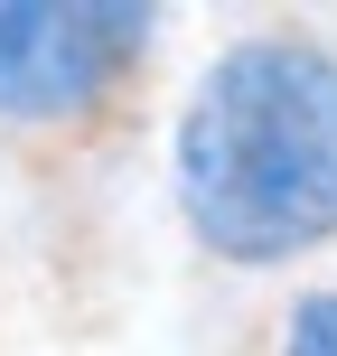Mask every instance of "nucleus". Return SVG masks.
Returning a JSON list of instances; mask_svg holds the SVG:
<instances>
[{"label":"nucleus","mask_w":337,"mask_h":356,"mask_svg":"<svg viewBox=\"0 0 337 356\" xmlns=\"http://www.w3.org/2000/svg\"><path fill=\"white\" fill-rule=\"evenodd\" d=\"M160 47V10L131 0H0V131H94Z\"/></svg>","instance_id":"nucleus-2"},{"label":"nucleus","mask_w":337,"mask_h":356,"mask_svg":"<svg viewBox=\"0 0 337 356\" xmlns=\"http://www.w3.org/2000/svg\"><path fill=\"white\" fill-rule=\"evenodd\" d=\"M169 197L225 272H281L337 244V47L319 29L272 19L197 66L169 122Z\"/></svg>","instance_id":"nucleus-1"},{"label":"nucleus","mask_w":337,"mask_h":356,"mask_svg":"<svg viewBox=\"0 0 337 356\" xmlns=\"http://www.w3.org/2000/svg\"><path fill=\"white\" fill-rule=\"evenodd\" d=\"M263 356H337V282H309L272 309L263 328Z\"/></svg>","instance_id":"nucleus-3"}]
</instances>
